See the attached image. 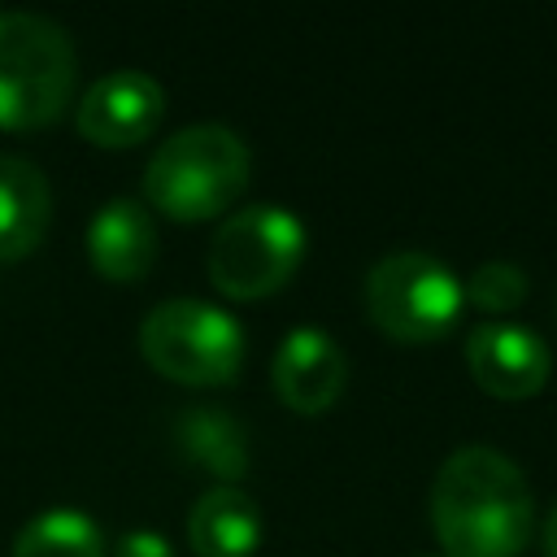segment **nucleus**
I'll return each mask as SVG.
<instances>
[{
	"instance_id": "f257e3e1",
	"label": "nucleus",
	"mask_w": 557,
	"mask_h": 557,
	"mask_svg": "<svg viewBox=\"0 0 557 557\" xmlns=\"http://www.w3.org/2000/svg\"><path fill=\"white\" fill-rule=\"evenodd\" d=\"M431 527L444 557H518L535 531L527 474L500 448H453L431 483Z\"/></svg>"
},
{
	"instance_id": "f03ea898",
	"label": "nucleus",
	"mask_w": 557,
	"mask_h": 557,
	"mask_svg": "<svg viewBox=\"0 0 557 557\" xmlns=\"http://www.w3.org/2000/svg\"><path fill=\"white\" fill-rule=\"evenodd\" d=\"M248 170L252 152L239 131L222 122H191L148 157L144 200L174 222H209L235 209L248 187Z\"/></svg>"
},
{
	"instance_id": "7ed1b4c3",
	"label": "nucleus",
	"mask_w": 557,
	"mask_h": 557,
	"mask_svg": "<svg viewBox=\"0 0 557 557\" xmlns=\"http://www.w3.org/2000/svg\"><path fill=\"white\" fill-rule=\"evenodd\" d=\"M78 83V52L61 22L30 9L0 13V131L52 126Z\"/></svg>"
},
{
	"instance_id": "20e7f679",
	"label": "nucleus",
	"mask_w": 557,
	"mask_h": 557,
	"mask_svg": "<svg viewBox=\"0 0 557 557\" xmlns=\"http://www.w3.org/2000/svg\"><path fill=\"white\" fill-rule=\"evenodd\" d=\"M144 361L183 387H226L244 366V326L196 296L161 300L139 322Z\"/></svg>"
},
{
	"instance_id": "39448f33",
	"label": "nucleus",
	"mask_w": 557,
	"mask_h": 557,
	"mask_svg": "<svg viewBox=\"0 0 557 557\" xmlns=\"http://www.w3.org/2000/svg\"><path fill=\"white\" fill-rule=\"evenodd\" d=\"M305 261V222L287 205H248L235 209L209 239V283L226 300H261L300 270Z\"/></svg>"
},
{
	"instance_id": "423d86ee",
	"label": "nucleus",
	"mask_w": 557,
	"mask_h": 557,
	"mask_svg": "<svg viewBox=\"0 0 557 557\" xmlns=\"http://www.w3.org/2000/svg\"><path fill=\"white\" fill-rule=\"evenodd\" d=\"M366 313L396 344H431L453 331L466 305L461 278L431 252L400 248L370 265Z\"/></svg>"
},
{
	"instance_id": "0eeeda50",
	"label": "nucleus",
	"mask_w": 557,
	"mask_h": 557,
	"mask_svg": "<svg viewBox=\"0 0 557 557\" xmlns=\"http://www.w3.org/2000/svg\"><path fill=\"white\" fill-rule=\"evenodd\" d=\"M165 117V87L144 70H113L96 78L78 109L74 126L96 148H135L144 144Z\"/></svg>"
},
{
	"instance_id": "6e6552de",
	"label": "nucleus",
	"mask_w": 557,
	"mask_h": 557,
	"mask_svg": "<svg viewBox=\"0 0 557 557\" xmlns=\"http://www.w3.org/2000/svg\"><path fill=\"white\" fill-rule=\"evenodd\" d=\"M270 383L274 396L300 413V418H318L326 413L348 383V357L339 352V344L318 331V326H296L283 335L274 361H270Z\"/></svg>"
},
{
	"instance_id": "1a4fd4ad",
	"label": "nucleus",
	"mask_w": 557,
	"mask_h": 557,
	"mask_svg": "<svg viewBox=\"0 0 557 557\" xmlns=\"http://www.w3.org/2000/svg\"><path fill=\"white\" fill-rule=\"evenodd\" d=\"M466 366L474 383L500 400H527L548 379V344L518 322L487 318L466 339Z\"/></svg>"
},
{
	"instance_id": "9d476101",
	"label": "nucleus",
	"mask_w": 557,
	"mask_h": 557,
	"mask_svg": "<svg viewBox=\"0 0 557 557\" xmlns=\"http://www.w3.org/2000/svg\"><path fill=\"white\" fill-rule=\"evenodd\" d=\"M87 261L109 283H139L157 261V222L148 205L117 196L87 222Z\"/></svg>"
},
{
	"instance_id": "9b49d317",
	"label": "nucleus",
	"mask_w": 557,
	"mask_h": 557,
	"mask_svg": "<svg viewBox=\"0 0 557 557\" xmlns=\"http://www.w3.org/2000/svg\"><path fill=\"white\" fill-rule=\"evenodd\" d=\"M52 222V191L35 161L0 152V265L30 257Z\"/></svg>"
},
{
	"instance_id": "f8f14e48",
	"label": "nucleus",
	"mask_w": 557,
	"mask_h": 557,
	"mask_svg": "<svg viewBox=\"0 0 557 557\" xmlns=\"http://www.w3.org/2000/svg\"><path fill=\"white\" fill-rule=\"evenodd\" d=\"M174 448L187 466L213 474L218 483H235L248 474L252 453H248V431L231 409L218 405H196L174 418Z\"/></svg>"
},
{
	"instance_id": "ddd939ff",
	"label": "nucleus",
	"mask_w": 557,
	"mask_h": 557,
	"mask_svg": "<svg viewBox=\"0 0 557 557\" xmlns=\"http://www.w3.org/2000/svg\"><path fill=\"white\" fill-rule=\"evenodd\" d=\"M187 544L196 557H252L261 544V513L244 487H209L187 513Z\"/></svg>"
},
{
	"instance_id": "4468645a",
	"label": "nucleus",
	"mask_w": 557,
	"mask_h": 557,
	"mask_svg": "<svg viewBox=\"0 0 557 557\" xmlns=\"http://www.w3.org/2000/svg\"><path fill=\"white\" fill-rule=\"evenodd\" d=\"M9 557H104V540L83 509L61 505V509L35 513L17 531Z\"/></svg>"
},
{
	"instance_id": "2eb2a0df",
	"label": "nucleus",
	"mask_w": 557,
	"mask_h": 557,
	"mask_svg": "<svg viewBox=\"0 0 557 557\" xmlns=\"http://www.w3.org/2000/svg\"><path fill=\"white\" fill-rule=\"evenodd\" d=\"M466 300L483 313H513L527 300V270L513 261H483L466 283Z\"/></svg>"
},
{
	"instance_id": "dca6fc26",
	"label": "nucleus",
	"mask_w": 557,
	"mask_h": 557,
	"mask_svg": "<svg viewBox=\"0 0 557 557\" xmlns=\"http://www.w3.org/2000/svg\"><path fill=\"white\" fill-rule=\"evenodd\" d=\"M113 557H174V548L161 531H126L113 544Z\"/></svg>"
},
{
	"instance_id": "f3484780",
	"label": "nucleus",
	"mask_w": 557,
	"mask_h": 557,
	"mask_svg": "<svg viewBox=\"0 0 557 557\" xmlns=\"http://www.w3.org/2000/svg\"><path fill=\"white\" fill-rule=\"evenodd\" d=\"M544 557H557V505L544 518Z\"/></svg>"
}]
</instances>
